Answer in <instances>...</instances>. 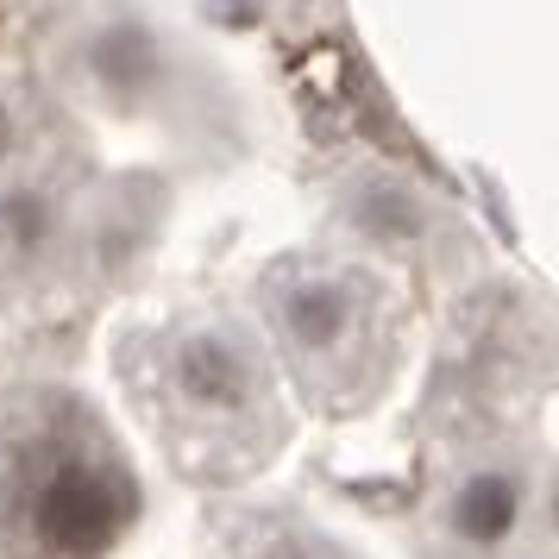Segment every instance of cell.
Masks as SVG:
<instances>
[{"instance_id": "1", "label": "cell", "mask_w": 559, "mask_h": 559, "mask_svg": "<svg viewBox=\"0 0 559 559\" xmlns=\"http://www.w3.org/2000/svg\"><path fill=\"white\" fill-rule=\"evenodd\" d=\"M139 522V478L107 433L57 408L38 415L0 465V547L7 559H107Z\"/></svg>"}, {"instance_id": "2", "label": "cell", "mask_w": 559, "mask_h": 559, "mask_svg": "<svg viewBox=\"0 0 559 559\" xmlns=\"http://www.w3.org/2000/svg\"><path fill=\"white\" fill-rule=\"evenodd\" d=\"M152 396L177 453L189 447V453H221L252 465L277 440V403H271L264 353L239 321H221V314L182 321L157 346Z\"/></svg>"}, {"instance_id": "3", "label": "cell", "mask_w": 559, "mask_h": 559, "mask_svg": "<svg viewBox=\"0 0 559 559\" xmlns=\"http://www.w3.org/2000/svg\"><path fill=\"white\" fill-rule=\"evenodd\" d=\"M378 277L358 264L289 258L264 277V308H271L277 346L289 353L296 378L314 390L321 408H340L346 390H365L378 378Z\"/></svg>"}, {"instance_id": "4", "label": "cell", "mask_w": 559, "mask_h": 559, "mask_svg": "<svg viewBox=\"0 0 559 559\" xmlns=\"http://www.w3.org/2000/svg\"><path fill=\"white\" fill-rule=\"evenodd\" d=\"M76 76L82 88L95 95L102 107L114 114H152L164 95H177L170 88V45H164V32L152 20H139V13H107L102 26H88L76 38Z\"/></svg>"}, {"instance_id": "5", "label": "cell", "mask_w": 559, "mask_h": 559, "mask_svg": "<svg viewBox=\"0 0 559 559\" xmlns=\"http://www.w3.org/2000/svg\"><path fill=\"white\" fill-rule=\"evenodd\" d=\"M534 478L522 459H484L447 490L440 509V547L453 559H509L528 534Z\"/></svg>"}, {"instance_id": "6", "label": "cell", "mask_w": 559, "mask_h": 559, "mask_svg": "<svg viewBox=\"0 0 559 559\" xmlns=\"http://www.w3.org/2000/svg\"><path fill=\"white\" fill-rule=\"evenodd\" d=\"M63 239V202H57L45 182H13L0 189V264L32 271L45 264Z\"/></svg>"}, {"instance_id": "7", "label": "cell", "mask_w": 559, "mask_h": 559, "mask_svg": "<svg viewBox=\"0 0 559 559\" xmlns=\"http://www.w3.org/2000/svg\"><path fill=\"white\" fill-rule=\"evenodd\" d=\"M13 152H20V107L0 95V164H13Z\"/></svg>"}, {"instance_id": "8", "label": "cell", "mask_w": 559, "mask_h": 559, "mask_svg": "<svg viewBox=\"0 0 559 559\" xmlns=\"http://www.w3.org/2000/svg\"><path fill=\"white\" fill-rule=\"evenodd\" d=\"M314 559H340V554H314Z\"/></svg>"}]
</instances>
